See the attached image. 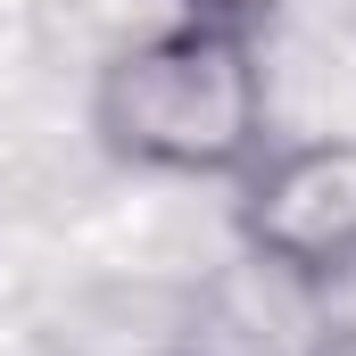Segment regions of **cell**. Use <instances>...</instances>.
<instances>
[{"instance_id":"obj_1","label":"cell","mask_w":356,"mask_h":356,"mask_svg":"<svg viewBox=\"0 0 356 356\" xmlns=\"http://www.w3.org/2000/svg\"><path fill=\"white\" fill-rule=\"evenodd\" d=\"M91 133L116 166L166 182H241L273 149V83L257 33L166 17L91 75Z\"/></svg>"},{"instance_id":"obj_2","label":"cell","mask_w":356,"mask_h":356,"mask_svg":"<svg viewBox=\"0 0 356 356\" xmlns=\"http://www.w3.org/2000/svg\"><path fill=\"white\" fill-rule=\"evenodd\" d=\"M232 241L249 266L282 273L298 290H332L356 273V141L307 133L273 141L232 182Z\"/></svg>"},{"instance_id":"obj_3","label":"cell","mask_w":356,"mask_h":356,"mask_svg":"<svg viewBox=\"0 0 356 356\" xmlns=\"http://www.w3.org/2000/svg\"><path fill=\"white\" fill-rule=\"evenodd\" d=\"M290 0H175V17H207V25H241V33H266Z\"/></svg>"}]
</instances>
